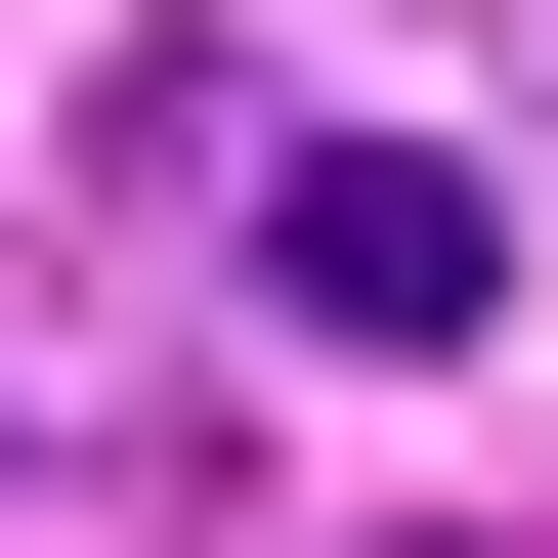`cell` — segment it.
<instances>
[{"instance_id": "6da1fadb", "label": "cell", "mask_w": 558, "mask_h": 558, "mask_svg": "<svg viewBox=\"0 0 558 558\" xmlns=\"http://www.w3.org/2000/svg\"><path fill=\"white\" fill-rule=\"evenodd\" d=\"M258 301H301V344H473V301H515V172L473 130H301L258 172Z\"/></svg>"}, {"instance_id": "7a4b0ae2", "label": "cell", "mask_w": 558, "mask_h": 558, "mask_svg": "<svg viewBox=\"0 0 558 558\" xmlns=\"http://www.w3.org/2000/svg\"><path fill=\"white\" fill-rule=\"evenodd\" d=\"M387 558H473V515H387Z\"/></svg>"}]
</instances>
